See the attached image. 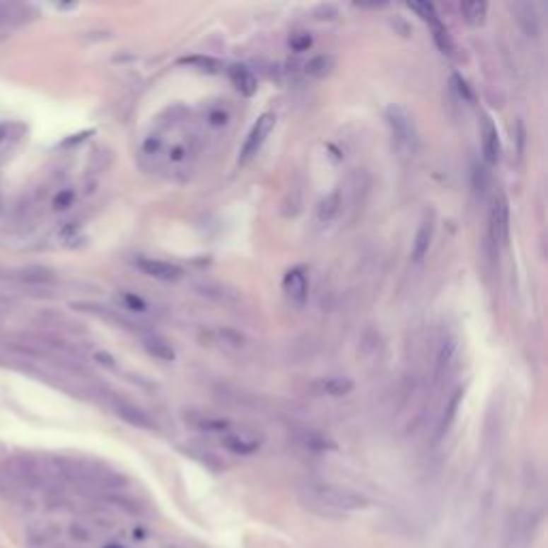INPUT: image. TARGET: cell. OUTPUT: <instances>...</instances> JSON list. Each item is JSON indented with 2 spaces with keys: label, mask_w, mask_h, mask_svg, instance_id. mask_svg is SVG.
Here are the masks:
<instances>
[{
  "label": "cell",
  "mask_w": 548,
  "mask_h": 548,
  "mask_svg": "<svg viewBox=\"0 0 548 548\" xmlns=\"http://www.w3.org/2000/svg\"><path fill=\"white\" fill-rule=\"evenodd\" d=\"M300 497L306 508L324 516H343L347 512L364 510L368 499L351 489L330 482H308L300 489Z\"/></svg>",
  "instance_id": "cell-1"
},
{
  "label": "cell",
  "mask_w": 548,
  "mask_h": 548,
  "mask_svg": "<svg viewBox=\"0 0 548 548\" xmlns=\"http://www.w3.org/2000/svg\"><path fill=\"white\" fill-rule=\"evenodd\" d=\"M387 127L392 131L395 146L401 154H414L418 150V129L414 122V116L403 105H390L385 110Z\"/></svg>",
  "instance_id": "cell-2"
},
{
  "label": "cell",
  "mask_w": 548,
  "mask_h": 548,
  "mask_svg": "<svg viewBox=\"0 0 548 548\" xmlns=\"http://www.w3.org/2000/svg\"><path fill=\"white\" fill-rule=\"evenodd\" d=\"M221 443L231 454L251 456L262 448L264 437L255 431H249V429H227L221 437Z\"/></svg>",
  "instance_id": "cell-3"
},
{
  "label": "cell",
  "mask_w": 548,
  "mask_h": 548,
  "mask_svg": "<svg viewBox=\"0 0 548 548\" xmlns=\"http://www.w3.org/2000/svg\"><path fill=\"white\" fill-rule=\"evenodd\" d=\"M274 124H276V116L270 114V112H268V114H262V116L257 118V122L253 124V129H251V133H249V137H247V141H245V146H243L240 163L251 161L253 156L262 150V146H264L266 139L270 137Z\"/></svg>",
  "instance_id": "cell-4"
},
{
  "label": "cell",
  "mask_w": 548,
  "mask_h": 548,
  "mask_svg": "<svg viewBox=\"0 0 548 548\" xmlns=\"http://www.w3.org/2000/svg\"><path fill=\"white\" fill-rule=\"evenodd\" d=\"M489 227H491V238L495 245H508L510 238V206L508 199L503 195H497L493 199L491 206V218H489Z\"/></svg>",
  "instance_id": "cell-5"
},
{
  "label": "cell",
  "mask_w": 548,
  "mask_h": 548,
  "mask_svg": "<svg viewBox=\"0 0 548 548\" xmlns=\"http://www.w3.org/2000/svg\"><path fill=\"white\" fill-rule=\"evenodd\" d=\"M283 291L296 308H302L306 304V300H308V279H306L304 268L287 270V274L283 279Z\"/></svg>",
  "instance_id": "cell-6"
},
{
  "label": "cell",
  "mask_w": 548,
  "mask_h": 548,
  "mask_svg": "<svg viewBox=\"0 0 548 548\" xmlns=\"http://www.w3.org/2000/svg\"><path fill=\"white\" fill-rule=\"evenodd\" d=\"M137 268L156 279V281H165V283H172V281H178L182 276V268L176 266V264H170V262H163V260H154V257H139L137 260Z\"/></svg>",
  "instance_id": "cell-7"
},
{
  "label": "cell",
  "mask_w": 548,
  "mask_h": 548,
  "mask_svg": "<svg viewBox=\"0 0 548 548\" xmlns=\"http://www.w3.org/2000/svg\"><path fill=\"white\" fill-rule=\"evenodd\" d=\"M480 135H482V152H484V159H486V163L495 165V163L499 161V154H501V144H499L497 127H495V122H493L489 116H484V120H482V131H480Z\"/></svg>",
  "instance_id": "cell-8"
},
{
  "label": "cell",
  "mask_w": 548,
  "mask_h": 548,
  "mask_svg": "<svg viewBox=\"0 0 548 548\" xmlns=\"http://www.w3.org/2000/svg\"><path fill=\"white\" fill-rule=\"evenodd\" d=\"M229 80L240 95L245 97H253L257 93V77L253 75V71L245 64H233L229 66Z\"/></svg>",
  "instance_id": "cell-9"
},
{
  "label": "cell",
  "mask_w": 548,
  "mask_h": 548,
  "mask_svg": "<svg viewBox=\"0 0 548 548\" xmlns=\"http://www.w3.org/2000/svg\"><path fill=\"white\" fill-rule=\"evenodd\" d=\"M116 416H118L120 420H124L127 424L135 426V429H144V431H152V429H154V420H152L146 412H141L139 407H135V405L120 403V405L116 407Z\"/></svg>",
  "instance_id": "cell-10"
},
{
  "label": "cell",
  "mask_w": 548,
  "mask_h": 548,
  "mask_svg": "<svg viewBox=\"0 0 548 548\" xmlns=\"http://www.w3.org/2000/svg\"><path fill=\"white\" fill-rule=\"evenodd\" d=\"M433 231H435L433 221H431V218H424L422 225H420V229H418V233H416L414 247H412V257H414V262H420V260L429 253L431 240H433Z\"/></svg>",
  "instance_id": "cell-11"
},
{
  "label": "cell",
  "mask_w": 548,
  "mask_h": 548,
  "mask_svg": "<svg viewBox=\"0 0 548 548\" xmlns=\"http://www.w3.org/2000/svg\"><path fill=\"white\" fill-rule=\"evenodd\" d=\"M315 390L320 395H328V397H345L354 390V381L347 377H326L315 385Z\"/></svg>",
  "instance_id": "cell-12"
},
{
  "label": "cell",
  "mask_w": 548,
  "mask_h": 548,
  "mask_svg": "<svg viewBox=\"0 0 548 548\" xmlns=\"http://www.w3.org/2000/svg\"><path fill=\"white\" fill-rule=\"evenodd\" d=\"M514 13H516V22L523 26V30L529 37H535L540 33V20H537V13H535L533 5L518 3V5H514Z\"/></svg>",
  "instance_id": "cell-13"
},
{
  "label": "cell",
  "mask_w": 548,
  "mask_h": 548,
  "mask_svg": "<svg viewBox=\"0 0 548 548\" xmlns=\"http://www.w3.org/2000/svg\"><path fill=\"white\" fill-rule=\"evenodd\" d=\"M144 347H146V351L150 354V356H154V358H159V360H163V362H170V360H174V347L163 339V337H159V334H148V337H144Z\"/></svg>",
  "instance_id": "cell-14"
},
{
  "label": "cell",
  "mask_w": 548,
  "mask_h": 548,
  "mask_svg": "<svg viewBox=\"0 0 548 548\" xmlns=\"http://www.w3.org/2000/svg\"><path fill=\"white\" fill-rule=\"evenodd\" d=\"M332 69H334V60L330 56H326V54L310 58L306 62V66H304L306 75L315 77V80H324V77H328L332 73Z\"/></svg>",
  "instance_id": "cell-15"
},
{
  "label": "cell",
  "mask_w": 548,
  "mask_h": 548,
  "mask_svg": "<svg viewBox=\"0 0 548 548\" xmlns=\"http://www.w3.org/2000/svg\"><path fill=\"white\" fill-rule=\"evenodd\" d=\"M339 212H341V195H339V191L326 195L320 202V206H317V218L322 223H332Z\"/></svg>",
  "instance_id": "cell-16"
},
{
  "label": "cell",
  "mask_w": 548,
  "mask_h": 548,
  "mask_svg": "<svg viewBox=\"0 0 548 548\" xmlns=\"http://www.w3.org/2000/svg\"><path fill=\"white\" fill-rule=\"evenodd\" d=\"M460 13L469 26H482L486 20V13H489V5L486 3H465V5H460Z\"/></svg>",
  "instance_id": "cell-17"
},
{
  "label": "cell",
  "mask_w": 548,
  "mask_h": 548,
  "mask_svg": "<svg viewBox=\"0 0 548 548\" xmlns=\"http://www.w3.org/2000/svg\"><path fill=\"white\" fill-rule=\"evenodd\" d=\"M20 279L24 283H30V285H47L54 281V272L49 268H43V266H30V268H24Z\"/></svg>",
  "instance_id": "cell-18"
},
{
  "label": "cell",
  "mask_w": 548,
  "mask_h": 548,
  "mask_svg": "<svg viewBox=\"0 0 548 548\" xmlns=\"http://www.w3.org/2000/svg\"><path fill=\"white\" fill-rule=\"evenodd\" d=\"M24 127L18 122H0V150L7 148L11 141H16L22 135Z\"/></svg>",
  "instance_id": "cell-19"
},
{
  "label": "cell",
  "mask_w": 548,
  "mask_h": 548,
  "mask_svg": "<svg viewBox=\"0 0 548 548\" xmlns=\"http://www.w3.org/2000/svg\"><path fill=\"white\" fill-rule=\"evenodd\" d=\"M431 28H433V39H435L437 47H439L441 52H445V54H454V41H452L448 28H445L441 22L435 24V26H431Z\"/></svg>",
  "instance_id": "cell-20"
},
{
  "label": "cell",
  "mask_w": 548,
  "mask_h": 548,
  "mask_svg": "<svg viewBox=\"0 0 548 548\" xmlns=\"http://www.w3.org/2000/svg\"><path fill=\"white\" fill-rule=\"evenodd\" d=\"M412 11H416L424 22H429L431 26H435V24H439L441 20H439V13H437V9H435V5H431V3H409L407 5Z\"/></svg>",
  "instance_id": "cell-21"
},
{
  "label": "cell",
  "mask_w": 548,
  "mask_h": 548,
  "mask_svg": "<svg viewBox=\"0 0 548 548\" xmlns=\"http://www.w3.org/2000/svg\"><path fill=\"white\" fill-rule=\"evenodd\" d=\"M287 45H289L293 52H298V54H300V52L310 49V45H313V37H310V33L298 30V33H291V35H289Z\"/></svg>",
  "instance_id": "cell-22"
},
{
  "label": "cell",
  "mask_w": 548,
  "mask_h": 548,
  "mask_svg": "<svg viewBox=\"0 0 548 548\" xmlns=\"http://www.w3.org/2000/svg\"><path fill=\"white\" fill-rule=\"evenodd\" d=\"M69 533H71V537H73L75 542H91V540H93V531H91L86 525H82V523H73L71 529H69Z\"/></svg>",
  "instance_id": "cell-23"
},
{
  "label": "cell",
  "mask_w": 548,
  "mask_h": 548,
  "mask_svg": "<svg viewBox=\"0 0 548 548\" xmlns=\"http://www.w3.org/2000/svg\"><path fill=\"white\" fill-rule=\"evenodd\" d=\"M71 204H73V191H62V193H58L56 199H54V208H56V210H64V208H69Z\"/></svg>",
  "instance_id": "cell-24"
},
{
  "label": "cell",
  "mask_w": 548,
  "mask_h": 548,
  "mask_svg": "<svg viewBox=\"0 0 548 548\" xmlns=\"http://www.w3.org/2000/svg\"><path fill=\"white\" fill-rule=\"evenodd\" d=\"M122 300H124V304L131 308V310H146V302L139 298V296H133V293H124L122 296Z\"/></svg>",
  "instance_id": "cell-25"
},
{
  "label": "cell",
  "mask_w": 548,
  "mask_h": 548,
  "mask_svg": "<svg viewBox=\"0 0 548 548\" xmlns=\"http://www.w3.org/2000/svg\"><path fill=\"white\" fill-rule=\"evenodd\" d=\"M7 20H9V9L5 5H0V24L7 22Z\"/></svg>",
  "instance_id": "cell-26"
},
{
  "label": "cell",
  "mask_w": 548,
  "mask_h": 548,
  "mask_svg": "<svg viewBox=\"0 0 548 548\" xmlns=\"http://www.w3.org/2000/svg\"><path fill=\"white\" fill-rule=\"evenodd\" d=\"M103 548H127L124 544H120V542H107Z\"/></svg>",
  "instance_id": "cell-27"
}]
</instances>
